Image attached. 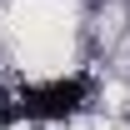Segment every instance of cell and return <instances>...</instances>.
<instances>
[{
	"label": "cell",
	"mask_w": 130,
	"mask_h": 130,
	"mask_svg": "<svg viewBox=\"0 0 130 130\" xmlns=\"http://www.w3.org/2000/svg\"><path fill=\"white\" fill-rule=\"evenodd\" d=\"M90 100V80L85 75H55L40 85H15V90H0V125H15V120H70L85 110Z\"/></svg>",
	"instance_id": "6da1fadb"
}]
</instances>
